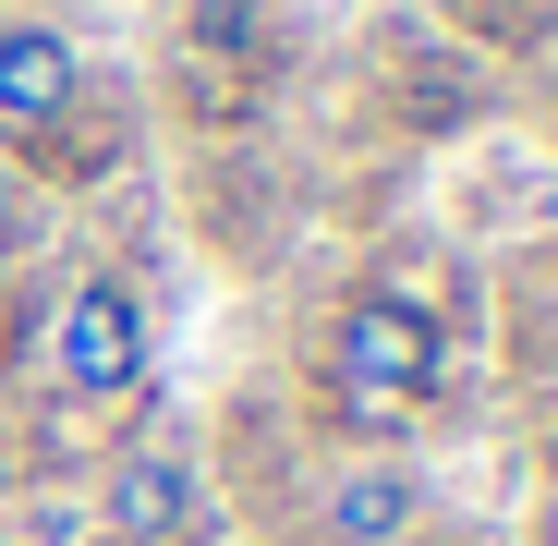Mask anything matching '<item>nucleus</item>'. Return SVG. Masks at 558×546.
Returning <instances> with one entry per match:
<instances>
[{
  "instance_id": "4",
  "label": "nucleus",
  "mask_w": 558,
  "mask_h": 546,
  "mask_svg": "<svg viewBox=\"0 0 558 546\" xmlns=\"http://www.w3.org/2000/svg\"><path fill=\"white\" fill-rule=\"evenodd\" d=\"M98 534L110 546H182L195 534V462L182 449H122L98 486Z\"/></svg>"
},
{
  "instance_id": "6",
  "label": "nucleus",
  "mask_w": 558,
  "mask_h": 546,
  "mask_svg": "<svg viewBox=\"0 0 558 546\" xmlns=\"http://www.w3.org/2000/svg\"><path fill=\"white\" fill-rule=\"evenodd\" d=\"M316 534H328V546H413V534H425V474H413V462H352V474H328Z\"/></svg>"
},
{
  "instance_id": "2",
  "label": "nucleus",
  "mask_w": 558,
  "mask_h": 546,
  "mask_svg": "<svg viewBox=\"0 0 558 546\" xmlns=\"http://www.w3.org/2000/svg\"><path fill=\"white\" fill-rule=\"evenodd\" d=\"M49 364H61V389L73 401H122L146 377V292L122 280V267H85L61 328H49Z\"/></svg>"
},
{
  "instance_id": "7",
  "label": "nucleus",
  "mask_w": 558,
  "mask_h": 546,
  "mask_svg": "<svg viewBox=\"0 0 558 546\" xmlns=\"http://www.w3.org/2000/svg\"><path fill=\"white\" fill-rule=\"evenodd\" d=\"M546 546H558V510H546Z\"/></svg>"
},
{
  "instance_id": "5",
  "label": "nucleus",
  "mask_w": 558,
  "mask_h": 546,
  "mask_svg": "<svg viewBox=\"0 0 558 546\" xmlns=\"http://www.w3.org/2000/svg\"><path fill=\"white\" fill-rule=\"evenodd\" d=\"M73 98H85V61H73V37L61 25H0V134H61L73 122Z\"/></svg>"
},
{
  "instance_id": "1",
  "label": "nucleus",
  "mask_w": 558,
  "mask_h": 546,
  "mask_svg": "<svg viewBox=\"0 0 558 546\" xmlns=\"http://www.w3.org/2000/svg\"><path fill=\"white\" fill-rule=\"evenodd\" d=\"M328 377H340V401L352 413H425L437 401V377H449V340H437V316L413 304V292H352L340 304V340H328Z\"/></svg>"
},
{
  "instance_id": "3",
  "label": "nucleus",
  "mask_w": 558,
  "mask_h": 546,
  "mask_svg": "<svg viewBox=\"0 0 558 546\" xmlns=\"http://www.w3.org/2000/svg\"><path fill=\"white\" fill-rule=\"evenodd\" d=\"M182 73L207 110H255L279 85V13L267 0H182Z\"/></svg>"
}]
</instances>
